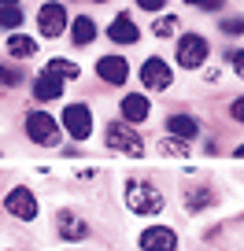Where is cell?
Listing matches in <instances>:
<instances>
[{
  "instance_id": "obj_1",
  "label": "cell",
  "mask_w": 244,
  "mask_h": 251,
  "mask_svg": "<svg viewBox=\"0 0 244 251\" xmlns=\"http://www.w3.org/2000/svg\"><path fill=\"white\" fill-rule=\"evenodd\" d=\"M126 207L134 214H159L163 211V192H159L152 181L130 177L126 181Z\"/></svg>"
},
{
  "instance_id": "obj_2",
  "label": "cell",
  "mask_w": 244,
  "mask_h": 251,
  "mask_svg": "<svg viewBox=\"0 0 244 251\" xmlns=\"http://www.w3.org/2000/svg\"><path fill=\"white\" fill-rule=\"evenodd\" d=\"M108 148L111 151H118V155H130V159H144V137L137 133L134 126H126V122H111L108 126Z\"/></svg>"
},
{
  "instance_id": "obj_3",
  "label": "cell",
  "mask_w": 244,
  "mask_h": 251,
  "mask_svg": "<svg viewBox=\"0 0 244 251\" xmlns=\"http://www.w3.org/2000/svg\"><path fill=\"white\" fill-rule=\"evenodd\" d=\"M26 137H30L33 144H41V148H55L59 137H63V129H59V122H55L52 115L30 111V115H26Z\"/></svg>"
},
{
  "instance_id": "obj_4",
  "label": "cell",
  "mask_w": 244,
  "mask_h": 251,
  "mask_svg": "<svg viewBox=\"0 0 244 251\" xmlns=\"http://www.w3.org/2000/svg\"><path fill=\"white\" fill-rule=\"evenodd\" d=\"M207 55H211L207 37H200V33H181V41H178V67L196 71V67H204Z\"/></svg>"
},
{
  "instance_id": "obj_5",
  "label": "cell",
  "mask_w": 244,
  "mask_h": 251,
  "mask_svg": "<svg viewBox=\"0 0 244 251\" xmlns=\"http://www.w3.org/2000/svg\"><path fill=\"white\" fill-rule=\"evenodd\" d=\"M67 8L59 4V0H48V4H41V11H37V30H41V37H48V41H55V37H63V30H67Z\"/></svg>"
},
{
  "instance_id": "obj_6",
  "label": "cell",
  "mask_w": 244,
  "mask_h": 251,
  "mask_svg": "<svg viewBox=\"0 0 244 251\" xmlns=\"http://www.w3.org/2000/svg\"><path fill=\"white\" fill-rule=\"evenodd\" d=\"M63 129L74 141H89V133H93V111L85 103H67L63 107Z\"/></svg>"
},
{
  "instance_id": "obj_7",
  "label": "cell",
  "mask_w": 244,
  "mask_h": 251,
  "mask_svg": "<svg viewBox=\"0 0 244 251\" xmlns=\"http://www.w3.org/2000/svg\"><path fill=\"white\" fill-rule=\"evenodd\" d=\"M4 211L11 214V218H19V222H33L37 218V196H33L30 188H11L8 196H4Z\"/></svg>"
},
{
  "instance_id": "obj_8",
  "label": "cell",
  "mask_w": 244,
  "mask_h": 251,
  "mask_svg": "<svg viewBox=\"0 0 244 251\" xmlns=\"http://www.w3.org/2000/svg\"><path fill=\"white\" fill-rule=\"evenodd\" d=\"M141 85H144V89H156V93H163V89L174 85V71L166 67V59L152 55V59L141 63Z\"/></svg>"
},
{
  "instance_id": "obj_9",
  "label": "cell",
  "mask_w": 244,
  "mask_h": 251,
  "mask_svg": "<svg viewBox=\"0 0 244 251\" xmlns=\"http://www.w3.org/2000/svg\"><path fill=\"white\" fill-rule=\"evenodd\" d=\"M96 74H100V81H108V85H122V81L130 78V63L122 59V55H100V59H96Z\"/></svg>"
},
{
  "instance_id": "obj_10",
  "label": "cell",
  "mask_w": 244,
  "mask_h": 251,
  "mask_svg": "<svg viewBox=\"0 0 244 251\" xmlns=\"http://www.w3.org/2000/svg\"><path fill=\"white\" fill-rule=\"evenodd\" d=\"M141 248L144 251H178V233L166 226H152L141 233Z\"/></svg>"
},
{
  "instance_id": "obj_11",
  "label": "cell",
  "mask_w": 244,
  "mask_h": 251,
  "mask_svg": "<svg viewBox=\"0 0 244 251\" xmlns=\"http://www.w3.org/2000/svg\"><path fill=\"white\" fill-rule=\"evenodd\" d=\"M108 37H111V45H137V41H141V30H137V23L126 15V11H122V15L111 19Z\"/></svg>"
},
{
  "instance_id": "obj_12",
  "label": "cell",
  "mask_w": 244,
  "mask_h": 251,
  "mask_svg": "<svg viewBox=\"0 0 244 251\" xmlns=\"http://www.w3.org/2000/svg\"><path fill=\"white\" fill-rule=\"evenodd\" d=\"M148 115H152V103H148V96H141V93H130V96H122V122H126V126L144 122Z\"/></svg>"
},
{
  "instance_id": "obj_13",
  "label": "cell",
  "mask_w": 244,
  "mask_h": 251,
  "mask_svg": "<svg viewBox=\"0 0 244 251\" xmlns=\"http://www.w3.org/2000/svg\"><path fill=\"white\" fill-rule=\"evenodd\" d=\"M166 133L189 144V141H196V137H200V122L192 115H170V118H166Z\"/></svg>"
},
{
  "instance_id": "obj_14",
  "label": "cell",
  "mask_w": 244,
  "mask_h": 251,
  "mask_svg": "<svg viewBox=\"0 0 244 251\" xmlns=\"http://www.w3.org/2000/svg\"><path fill=\"white\" fill-rule=\"evenodd\" d=\"M59 96H63V81L41 71L37 81H33V100L37 103H52V100H59Z\"/></svg>"
},
{
  "instance_id": "obj_15",
  "label": "cell",
  "mask_w": 244,
  "mask_h": 251,
  "mask_svg": "<svg viewBox=\"0 0 244 251\" xmlns=\"http://www.w3.org/2000/svg\"><path fill=\"white\" fill-rule=\"evenodd\" d=\"M71 41H74L78 48H89V45L96 41V23H93V15H78V19L71 23Z\"/></svg>"
},
{
  "instance_id": "obj_16",
  "label": "cell",
  "mask_w": 244,
  "mask_h": 251,
  "mask_svg": "<svg viewBox=\"0 0 244 251\" xmlns=\"http://www.w3.org/2000/svg\"><path fill=\"white\" fill-rule=\"evenodd\" d=\"M55 229H59L63 240H85V236H89V226L78 218V214H71V211L59 214V226H55Z\"/></svg>"
},
{
  "instance_id": "obj_17",
  "label": "cell",
  "mask_w": 244,
  "mask_h": 251,
  "mask_svg": "<svg viewBox=\"0 0 244 251\" xmlns=\"http://www.w3.org/2000/svg\"><path fill=\"white\" fill-rule=\"evenodd\" d=\"M45 74H52V78H59V81H74L81 74V67L74 59H59V55H55V59L45 63Z\"/></svg>"
},
{
  "instance_id": "obj_18",
  "label": "cell",
  "mask_w": 244,
  "mask_h": 251,
  "mask_svg": "<svg viewBox=\"0 0 244 251\" xmlns=\"http://www.w3.org/2000/svg\"><path fill=\"white\" fill-rule=\"evenodd\" d=\"M8 55L11 59H30V55H37V41L26 37V33H11L8 37Z\"/></svg>"
},
{
  "instance_id": "obj_19",
  "label": "cell",
  "mask_w": 244,
  "mask_h": 251,
  "mask_svg": "<svg viewBox=\"0 0 244 251\" xmlns=\"http://www.w3.org/2000/svg\"><path fill=\"white\" fill-rule=\"evenodd\" d=\"M23 23H26V11L19 8V4H11V8H0V30H11V33H15Z\"/></svg>"
},
{
  "instance_id": "obj_20",
  "label": "cell",
  "mask_w": 244,
  "mask_h": 251,
  "mask_svg": "<svg viewBox=\"0 0 244 251\" xmlns=\"http://www.w3.org/2000/svg\"><path fill=\"white\" fill-rule=\"evenodd\" d=\"M178 15H159L156 23H152V33H156V37H174V33H178Z\"/></svg>"
},
{
  "instance_id": "obj_21",
  "label": "cell",
  "mask_w": 244,
  "mask_h": 251,
  "mask_svg": "<svg viewBox=\"0 0 244 251\" xmlns=\"http://www.w3.org/2000/svg\"><path fill=\"white\" fill-rule=\"evenodd\" d=\"M159 151H163V155H174V159H185L189 155V144L178 141V137H163V141H159Z\"/></svg>"
},
{
  "instance_id": "obj_22",
  "label": "cell",
  "mask_w": 244,
  "mask_h": 251,
  "mask_svg": "<svg viewBox=\"0 0 244 251\" xmlns=\"http://www.w3.org/2000/svg\"><path fill=\"white\" fill-rule=\"evenodd\" d=\"M185 203H189V211H204V207L215 203V196H211V192H204V188H196V192H189Z\"/></svg>"
},
{
  "instance_id": "obj_23",
  "label": "cell",
  "mask_w": 244,
  "mask_h": 251,
  "mask_svg": "<svg viewBox=\"0 0 244 251\" xmlns=\"http://www.w3.org/2000/svg\"><path fill=\"white\" fill-rule=\"evenodd\" d=\"M0 85H8V89L23 85V71H15V67H8V63H0Z\"/></svg>"
},
{
  "instance_id": "obj_24",
  "label": "cell",
  "mask_w": 244,
  "mask_h": 251,
  "mask_svg": "<svg viewBox=\"0 0 244 251\" xmlns=\"http://www.w3.org/2000/svg\"><path fill=\"white\" fill-rule=\"evenodd\" d=\"M226 59L233 63V74H237V78H244V48H237V52L229 48V55H226Z\"/></svg>"
},
{
  "instance_id": "obj_25",
  "label": "cell",
  "mask_w": 244,
  "mask_h": 251,
  "mask_svg": "<svg viewBox=\"0 0 244 251\" xmlns=\"http://www.w3.org/2000/svg\"><path fill=\"white\" fill-rule=\"evenodd\" d=\"M222 33H244V19H241V15L222 19Z\"/></svg>"
},
{
  "instance_id": "obj_26",
  "label": "cell",
  "mask_w": 244,
  "mask_h": 251,
  "mask_svg": "<svg viewBox=\"0 0 244 251\" xmlns=\"http://www.w3.org/2000/svg\"><path fill=\"white\" fill-rule=\"evenodd\" d=\"M185 4H192V8H204V11H215V8H222V0H185Z\"/></svg>"
},
{
  "instance_id": "obj_27",
  "label": "cell",
  "mask_w": 244,
  "mask_h": 251,
  "mask_svg": "<svg viewBox=\"0 0 244 251\" xmlns=\"http://www.w3.org/2000/svg\"><path fill=\"white\" fill-rule=\"evenodd\" d=\"M229 115H233V122H244V96L229 103Z\"/></svg>"
},
{
  "instance_id": "obj_28",
  "label": "cell",
  "mask_w": 244,
  "mask_h": 251,
  "mask_svg": "<svg viewBox=\"0 0 244 251\" xmlns=\"http://www.w3.org/2000/svg\"><path fill=\"white\" fill-rule=\"evenodd\" d=\"M137 8H144V11H163L166 0H137Z\"/></svg>"
},
{
  "instance_id": "obj_29",
  "label": "cell",
  "mask_w": 244,
  "mask_h": 251,
  "mask_svg": "<svg viewBox=\"0 0 244 251\" xmlns=\"http://www.w3.org/2000/svg\"><path fill=\"white\" fill-rule=\"evenodd\" d=\"M11 4H19V0H0V8H11Z\"/></svg>"
},
{
  "instance_id": "obj_30",
  "label": "cell",
  "mask_w": 244,
  "mask_h": 251,
  "mask_svg": "<svg viewBox=\"0 0 244 251\" xmlns=\"http://www.w3.org/2000/svg\"><path fill=\"white\" fill-rule=\"evenodd\" d=\"M233 155H237V159H244V144H241V148H237V151H233Z\"/></svg>"
},
{
  "instance_id": "obj_31",
  "label": "cell",
  "mask_w": 244,
  "mask_h": 251,
  "mask_svg": "<svg viewBox=\"0 0 244 251\" xmlns=\"http://www.w3.org/2000/svg\"><path fill=\"white\" fill-rule=\"evenodd\" d=\"M93 4H104V0H93Z\"/></svg>"
}]
</instances>
